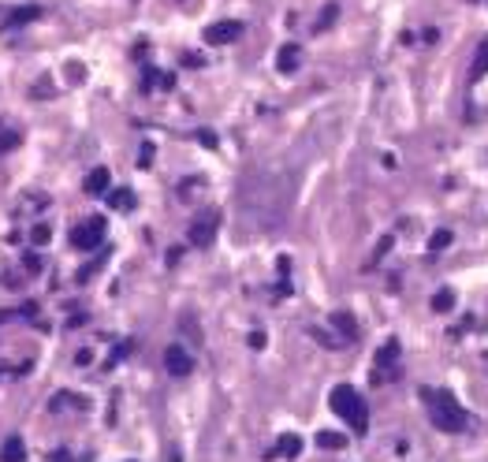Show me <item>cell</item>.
I'll return each instance as SVG.
<instances>
[{"mask_svg": "<svg viewBox=\"0 0 488 462\" xmlns=\"http://www.w3.org/2000/svg\"><path fill=\"white\" fill-rule=\"evenodd\" d=\"M488 75V41L477 45V52H474V63H469V82H481Z\"/></svg>", "mask_w": 488, "mask_h": 462, "instance_id": "cell-9", "label": "cell"}, {"mask_svg": "<svg viewBox=\"0 0 488 462\" xmlns=\"http://www.w3.org/2000/svg\"><path fill=\"white\" fill-rule=\"evenodd\" d=\"M243 38V23H235V19H224V23H213V26H205V45H232Z\"/></svg>", "mask_w": 488, "mask_h": 462, "instance_id": "cell-5", "label": "cell"}, {"mask_svg": "<svg viewBox=\"0 0 488 462\" xmlns=\"http://www.w3.org/2000/svg\"><path fill=\"white\" fill-rule=\"evenodd\" d=\"M276 451H280L283 459H298V451H302V440L294 436V432H287V436H280V443H276Z\"/></svg>", "mask_w": 488, "mask_h": 462, "instance_id": "cell-15", "label": "cell"}, {"mask_svg": "<svg viewBox=\"0 0 488 462\" xmlns=\"http://www.w3.org/2000/svg\"><path fill=\"white\" fill-rule=\"evenodd\" d=\"M15 317V310H0V325H4V321H12Z\"/></svg>", "mask_w": 488, "mask_h": 462, "instance_id": "cell-27", "label": "cell"}, {"mask_svg": "<svg viewBox=\"0 0 488 462\" xmlns=\"http://www.w3.org/2000/svg\"><path fill=\"white\" fill-rule=\"evenodd\" d=\"M336 19H339V4H328L325 12H321V19H317V30H328Z\"/></svg>", "mask_w": 488, "mask_h": 462, "instance_id": "cell-19", "label": "cell"}, {"mask_svg": "<svg viewBox=\"0 0 488 462\" xmlns=\"http://www.w3.org/2000/svg\"><path fill=\"white\" fill-rule=\"evenodd\" d=\"M198 138H201V145H209V150H213V145H216V138H213V134H209V131H201Z\"/></svg>", "mask_w": 488, "mask_h": 462, "instance_id": "cell-25", "label": "cell"}, {"mask_svg": "<svg viewBox=\"0 0 488 462\" xmlns=\"http://www.w3.org/2000/svg\"><path fill=\"white\" fill-rule=\"evenodd\" d=\"M30 239H34L38 246H45V243H49V228H45V224H38V228L30 231Z\"/></svg>", "mask_w": 488, "mask_h": 462, "instance_id": "cell-21", "label": "cell"}, {"mask_svg": "<svg viewBox=\"0 0 488 462\" xmlns=\"http://www.w3.org/2000/svg\"><path fill=\"white\" fill-rule=\"evenodd\" d=\"M485 365H488V354H485Z\"/></svg>", "mask_w": 488, "mask_h": 462, "instance_id": "cell-28", "label": "cell"}, {"mask_svg": "<svg viewBox=\"0 0 488 462\" xmlns=\"http://www.w3.org/2000/svg\"><path fill=\"white\" fill-rule=\"evenodd\" d=\"M153 161V145H145V150H142V157H138V164H142V168H145V164H150Z\"/></svg>", "mask_w": 488, "mask_h": 462, "instance_id": "cell-24", "label": "cell"}, {"mask_svg": "<svg viewBox=\"0 0 488 462\" xmlns=\"http://www.w3.org/2000/svg\"><path fill=\"white\" fill-rule=\"evenodd\" d=\"M421 403H425L429 421L440 432H462L469 425V414L462 410V403L451 392H444V388H421Z\"/></svg>", "mask_w": 488, "mask_h": 462, "instance_id": "cell-1", "label": "cell"}, {"mask_svg": "<svg viewBox=\"0 0 488 462\" xmlns=\"http://www.w3.org/2000/svg\"><path fill=\"white\" fill-rule=\"evenodd\" d=\"M328 403H332V410H336V414H339V418H343L347 425H351L354 432H365V429H369V410H365L362 395H358L351 384H339V388H332Z\"/></svg>", "mask_w": 488, "mask_h": 462, "instance_id": "cell-2", "label": "cell"}, {"mask_svg": "<svg viewBox=\"0 0 488 462\" xmlns=\"http://www.w3.org/2000/svg\"><path fill=\"white\" fill-rule=\"evenodd\" d=\"M101 239H105V220L101 217H90L86 224H79L71 231V246H75V250H97Z\"/></svg>", "mask_w": 488, "mask_h": 462, "instance_id": "cell-3", "label": "cell"}, {"mask_svg": "<svg viewBox=\"0 0 488 462\" xmlns=\"http://www.w3.org/2000/svg\"><path fill=\"white\" fill-rule=\"evenodd\" d=\"M52 462H75V459H71L68 451H52Z\"/></svg>", "mask_w": 488, "mask_h": 462, "instance_id": "cell-26", "label": "cell"}, {"mask_svg": "<svg viewBox=\"0 0 488 462\" xmlns=\"http://www.w3.org/2000/svg\"><path fill=\"white\" fill-rule=\"evenodd\" d=\"M164 369H168L172 376H190L194 373V358H190V350L172 343L168 350H164Z\"/></svg>", "mask_w": 488, "mask_h": 462, "instance_id": "cell-6", "label": "cell"}, {"mask_svg": "<svg viewBox=\"0 0 488 462\" xmlns=\"http://www.w3.org/2000/svg\"><path fill=\"white\" fill-rule=\"evenodd\" d=\"M388 250H392V235H384L380 243H376V254H373V261H369V265H376V261H380V257L388 254Z\"/></svg>", "mask_w": 488, "mask_h": 462, "instance_id": "cell-20", "label": "cell"}, {"mask_svg": "<svg viewBox=\"0 0 488 462\" xmlns=\"http://www.w3.org/2000/svg\"><path fill=\"white\" fill-rule=\"evenodd\" d=\"M332 325H336V332H343V336L351 339V343L358 339V328H354V317H351V313H336Z\"/></svg>", "mask_w": 488, "mask_h": 462, "instance_id": "cell-17", "label": "cell"}, {"mask_svg": "<svg viewBox=\"0 0 488 462\" xmlns=\"http://www.w3.org/2000/svg\"><path fill=\"white\" fill-rule=\"evenodd\" d=\"M108 205H112V209H119V212H127V209H134V194L127 190V187H119V190H112V194H108Z\"/></svg>", "mask_w": 488, "mask_h": 462, "instance_id": "cell-13", "label": "cell"}, {"mask_svg": "<svg viewBox=\"0 0 488 462\" xmlns=\"http://www.w3.org/2000/svg\"><path fill=\"white\" fill-rule=\"evenodd\" d=\"M298 52H302L298 45H283V49H280V57H276V68H280L283 75H291V71L298 68V60H302Z\"/></svg>", "mask_w": 488, "mask_h": 462, "instance_id": "cell-11", "label": "cell"}, {"mask_svg": "<svg viewBox=\"0 0 488 462\" xmlns=\"http://www.w3.org/2000/svg\"><path fill=\"white\" fill-rule=\"evenodd\" d=\"M451 239H455V235H451L447 228H440L436 235L429 239V250H432V254H436V250H447V246H451Z\"/></svg>", "mask_w": 488, "mask_h": 462, "instance_id": "cell-18", "label": "cell"}, {"mask_svg": "<svg viewBox=\"0 0 488 462\" xmlns=\"http://www.w3.org/2000/svg\"><path fill=\"white\" fill-rule=\"evenodd\" d=\"M108 183H112L108 168H94V172L86 175V183H82V187H86V194H105V190H108Z\"/></svg>", "mask_w": 488, "mask_h": 462, "instance_id": "cell-10", "label": "cell"}, {"mask_svg": "<svg viewBox=\"0 0 488 462\" xmlns=\"http://www.w3.org/2000/svg\"><path fill=\"white\" fill-rule=\"evenodd\" d=\"M250 347H254V350L265 347V332H250Z\"/></svg>", "mask_w": 488, "mask_h": 462, "instance_id": "cell-23", "label": "cell"}, {"mask_svg": "<svg viewBox=\"0 0 488 462\" xmlns=\"http://www.w3.org/2000/svg\"><path fill=\"white\" fill-rule=\"evenodd\" d=\"M0 462H26V443L23 436H8L0 448Z\"/></svg>", "mask_w": 488, "mask_h": 462, "instance_id": "cell-8", "label": "cell"}, {"mask_svg": "<svg viewBox=\"0 0 488 462\" xmlns=\"http://www.w3.org/2000/svg\"><path fill=\"white\" fill-rule=\"evenodd\" d=\"M30 19H41V8H19V12H12V15H8V26H26V23H30Z\"/></svg>", "mask_w": 488, "mask_h": 462, "instance_id": "cell-16", "label": "cell"}, {"mask_svg": "<svg viewBox=\"0 0 488 462\" xmlns=\"http://www.w3.org/2000/svg\"><path fill=\"white\" fill-rule=\"evenodd\" d=\"M216 231H220V212L216 209H209V212H201V217L190 224V246H213V239H216Z\"/></svg>", "mask_w": 488, "mask_h": 462, "instance_id": "cell-4", "label": "cell"}, {"mask_svg": "<svg viewBox=\"0 0 488 462\" xmlns=\"http://www.w3.org/2000/svg\"><path fill=\"white\" fill-rule=\"evenodd\" d=\"M395 362H399V339H388V343L380 347V354H376V373H373V381H376V384L388 381V373L395 369Z\"/></svg>", "mask_w": 488, "mask_h": 462, "instance_id": "cell-7", "label": "cell"}, {"mask_svg": "<svg viewBox=\"0 0 488 462\" xmlns=\"http://www.w3.org/2000/svg\"><path fill=\"white\" fill-rule=\"evenodd\" d=\"M455 291H451V288H444V291H436V294H432V302H429V306L432 310H436V313H451V310H455Z\"/></svg>", "mask_w": 488, "mask_h": 462, "instance_id": "cell-12", "label": "cell"}, {"mask_svg": "<svg viewBox=\"0 0 488 462\" xmlns=\"http://www.w3.org/2000/svg\"><path fill=\"white\" fill-rule=\"evenodd\" d=\"M317 443H321V448H325V451H343L347 448V436H343V432H317Z\"/></svg>", "mask_w": 488, "mask_h": 462, "instance_id": "cell-14", "label": "cell"}, {"mask_svg": "<svg viewBox=\"0 0 488 462\" xmlns=\"http://www.w3.org/2000/svg\"><path fill=\"white\" fill-rule=\"evenodd\" d=\"M23 265H26V272H38V269H41V257H38V254H26Z\"/></svg>", "mask_w": 488, "mask_h": 462, "instance_id": "cell-22", "label": "cell"}]
</instances>
